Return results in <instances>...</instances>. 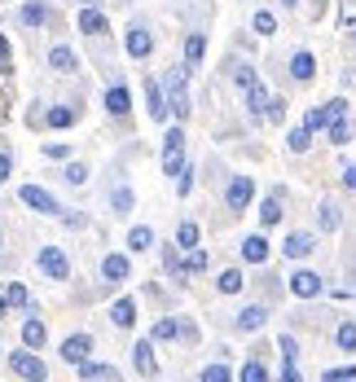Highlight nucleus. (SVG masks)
I'll return each mask as SVG.
<instances>
[{
    "label": "nucleus",
    "instance_id": "obj_19",
    "mask_svg": "<svg viewBox=\"0 0 356 382\" xmlns=\"http://www.w3.org/2000/svg\"><path fill=\"white\" fill-rule=\"evenodd\" d=\"M132 351H137V369H141L145 378H155V373H159V361H155V343H150V339H141Z\"/></svg>",
    "mask_w": 356,
    "mask_h": 382
},
{
    "label": "nucleus",
    "instance_id": "obj_28",
    "mask_svg": "<svg viewBox=\"0 0 356 382\" xmlns=\"http://www.w3.org/2000/svg\"><path fill=\"white\" fill-rule=\"evenodd\" d=\"M238 382H268V369H264V361H260V356H251V361L242 365Z\"/></svg>",
    "mask_w": 356,
    "mask_h": 382
},
{
    "label": "nucleus",
    "instance_id": "obj_16",
    "mask_svg": "<svg viewBox=\"0 0 356 382\" xmlns=\"http://www.w3.org/2000/svg\"><path fill=\"white\" fill-rule=\"evenodd\" d=\"M286 255H290V260H308V255L317 250V238L313 233H290L286 238V246H282Z\"/></svg>",
    "mask_w": 356,
    "mask_h": 382
},
{
    "label": "nucleus",
    "instance_id": "obj_51",
    "mask_svg": "<svg viewBox=\"0 0 356 382\" xmlns=\"http://www.w3.org/2000/svg\"><path fill=\"white\" fill-rule=\"evenodd\" d=\"M0 70H9V40L0 36Z\"/></svg>",
    "mask_w": 356,
    "mask_h": 382
},
{
    "label": "nucleus",
    "instance_id": "obj_47",
    "mask_svg": "<svg viewBox=\"0 0 356 382\" xmlns=\"http://www.w3.org/2000/svg\"><path fill=\"white\" fill-rule=\"evenodd\" d=\"M347 378H356V369L347 365V369H325V378L321 382H347Z\"/></svg>",
    "mask_w": 356,
    "mask_h": 382
},
{
    "label": "nucleus",
    "instance_id": "obj_45",
    "mask_svg": "<svg viewBox=\"0 0 356 382\" xmlns=\"http://www.w3.org/2000/svg\"><path fill=\"white\" fill-rule=\"evenodd\" d=\"M202 268H207V250H189V260H185V272H202Z\"/></svg>",
    "mask_w": 356,
    "mask_h": 382
},
{
    "label": "nucleus",
    "instance_id": "obj_22",
    "mask_svg": "<svg viewBox=\"0 0 356 382\" xmlns=\"http://www.w3.org/2000/svg\"><path fill=\"white\" fill-rule=\"evenodd\" d=\"M260 224H264V228H277V224H282V202H277V193H268V198L260 202Z\"/></svg>",
    "mask_w": 356,
    "mask_h": 382
},
{
    "label": "nucleus",
    "instance_id": "obj_56",
    "mask_svg": "<svg viewBox=\"0 0 356 382\" xmlns=\"http://www.w3.org/2000/svg\"><path fill=\"white\" fill-rule=\"evenodd\" d=\"M286 5H299V0H286Z\"/></svg>",
    "mask_w": 356,
    "mask_h": 382
},
{
    "label": "nucleus",
    "instance_id": "obj_23",
    "mask_svg": "<svg viewBox=\"0 0 356 382\" xmlns=\"http://www.w3.org/2000/svg\"><path fill=\"white\" fill-rule=\"evenodd\" d=\"M44 339H48L44 321L40 317H27V325H22V343H27V347H44Z\"/></svg>",
    "mask_w": 356,
    "mask_h": 382
},
{
    "label": "nucleus",
    "instance_id": "obj_52",
    "mask_svg": "<svg viewBox=\"0 0 356 382\" xmlns=\"http://www.w3.org/2000/svg\"><path fill=\"white\" fill-rule=\"evenodd\" d=\"M44 154H48V159H66L70 149H66V145H44Z\"/></svg>",
    "mask_w": 356,
    "mask_h": 382
},
{
    "label": "nucleus",
    "instance_id": "obj_42",
    "mask_svg": "<svg viewBox=\"0 0 356 382\" xmlns=\"http://www.w3.org/2000/svg\"><path fill=\"white\" fill-rule=\"evenodd\" d=\"M321 228L330 233V228H339V207L335 202H321Z\"/></svg>",
    "mask_w": 356,
    "mask_h": 382
},
{
    "label": "nucleus",
    "instance_id": "obj_2",
    "mask_svg": "<svg viewBox=\"0 0 356 382\" xmlns=\"http://www.w3.org/2000/svg\"><path fill=\"white\" fill-rule=\"evenodd\" d=\"M163 171L167 176L185 171V132H181V127H172V132L163 137Z\"/></svg>",
    "mask_w": 356,
    "mask_h": 382
},
{
    "label": "nucleus",
    "instance_id": "obj_21",
    "mask_svg": "<svg viewBox=\"0 0 356 382\" xmlns=\"http://www.w3.org/2000/svg\"><path fill=\"white\" fill-rule=\"evenodd\" d=\"M110 321H115L119 329H132V325H137V303H132V299H119L115 308H110Z\"/></svg>",
    "mask_w": 356,
    "mask_h": 382
},
{
    "label": "nucleus",
    "instance_id": "obj_36",
    "mask_svg": "<svg viewBox=\"0 0 356 382\" xmlns=\"http://www.w3.org/2000/svg\"><path fill=\"white\" fill-rule=\"evenodd\" d=\"M251 27H256V36H277V18L268 9H260L256 18H251Z\"/></svg>",
    "mask_w": 356,
    "mask_h": 382
},
{
    "label": "nucleus",
    "instance_id": "obj_49",
    "mask_svg": "<svg viewBox=\"0 0 356 382\" xmlns=\"http://www.w3.org/2000/svg\"><path fill=\"white\" fill-rule=\"evenodd\" d=\"M286 119V101H268V123H282Z\"/></svg>",
    "mask_w": 356,
    "mask_h": 382
},
{
    "label": "nucleus",
    "instance_id": "obj_11",
    "mask_svg": "<svg viewBox=\"0 0 356 382\" xmlns=\"http://www.w3.org/2000/svg\"><path fill=\"white\" fill-rule=\"evenodd\" d=\"M277 347H282V382H303L299 378V347H295V339L286 334Z\"/></svg>",
    "mask_w": 356,
    "mask_h": 382
},
{
    "label": "nucleus",
    "instance_id": "obj_24",
    "mask_svg": "<svg viewBox=\"0 0 356 382\" xmlns=\"http://www.w3.org/2000/svg\"><path fill=\"white\" fill-rule=\"evenodd\" d=\"M48 66H53V70H62V75H70V70H80V62H75V53H70L66 44H58L53 53H48Z\"/></svg>",
    "mask_w": 356,
    "mask_h": 382
},
{
    "label": "nucleus",
    "instance_id": "obj_27",
    "mask_svg": "<svg viewBox=\"0 0 356 382\" xmlns=\"http://www.w3.org/2000/svg\"><path fill=\"white\" fill-rule=\"evenodd\" d=\"M202 53H207V36H198V31H194V36L185 40V66H198Z\"/></svg>",
    "mask_w": 356,
    "mask_h": 382
},
{
    "label": "nucleus",
    "instance_id": "obj_39",
    "mask_svg": "<svg viewBox=\"0 0 356 382\" xmlns=\"http://www.w3.org/2000/svg\"><path fill=\"white\" fill-rule=\"evenodd\" d=\"M308 145H313V127H295V132H290V149H295V154H303Z\"/></svg>",
    "mask_w": 356,
    "mask_h": 382
},
{
    "label": "nucleus",
    "instance_id": "obj_25",
    "mask_svg": "<svg viewBox=\"0 0 356 382\" xmlns=\"http://www.w3.org/2000/svg\"><path fill=\"white\" fill-rule=\"evenodd\" d=\"M22 27H40V22H48V5L44 0H31V5H22Z\"/></svg>",
    "mask_w": 356,
    "mask_h": 382
},
{
    "label": "nucleus",
    "instance_id": "obj_44",
    "mask_svg": "<svg viewBox=\"0 0 356 382\" xmlns=\"http://www.w3.org/2000/svg\"><path fill=\"white\" fill-rule=\"evenodd\" d=\"M330 123V106H317L308 119H303V127H313V132H317V127H325Z\"/></svg>",
    "mask_w": 356,
    "mask_h": 382
},
{
    "label": "nucleus",
    "instance_id": "obj_17",
    "mask_svg": "<svg viewBox=\"0 0 356 382\" xmlns=\"http://www.w3.org/2000/svg\"><path fill=\"white\" fill-rule=\"evenodd\" d=\"M80 378L84 382H119L115 365H97V361H80Z\"/></svg>",
    "mask_w": 356,
    "mask_h": 382
},
{
    "label": "nucleus",
    "instance_id": "obj_13",
    "mask_svg": "<svg viewBox=\"0 0 356 382\" xmlns=\"http://www.w3.org/2000/svg\"><path fill=\"white\" fill-rule=\"evenodd\" d=\"M290 75H295V84H313V80H317V58L299 48V53L290 58Z\"/></svg>",
    "mask_w": 356,
    "mask_h": 382
},
{
    "label": "nucleus",
    "instance_id": "obj_46",
    "mask_svg": "<svg viewBox=\"0 0 356 382\" xmlns=\"http://www.w3.org/2000/svg\"><path fill=\"white\" fill-rule=\"evenodd\" d=\"M84 181H88V167L84 163H70L66 167V185H84Z\"/></svg>",
    "mask_w": 356,
    "mask_h": 382
},
{
    "label": "nucleus",
    "instance_id": "obj_48",
    "mask_svg": "<svg viewBox=\"0 0 356 382\" xmlns=\"http://www.w3.org/2000/svg\"><path fill=\"white\" fill-rule=\"evenodd\" d=\"M189 189H194V167H185V171H181V181H176V193H181V198H185Z\"/></svg>",
    "mask_w": 356,
    "mask_h": 382
},
{
    "label": "nucleus",
    "instance_id": "obj_53",
    "mask_svg": "<svg viewBox=\"0 0 356 382\" xmlns=\"http://www.w3.org/2000/svg\"><path fill=\"white\" fill-rule=\"evenodd\" d=\"M343 185H347V189H356V163H352V167L343 171Z\"/></svg>",
    "mask_w": 356,
    "mask_h": 382
},
{
    "label": "nucleus",
    "instance_id": "obj_3",
    "mask_svg": "<svg viewBox=\"0 0 356 382\" xmlns=\"http://www.w3.org/2000/svg\"><path fill=\"white\" fill-rule=\"evenodd\" d=\"M36 264H40V272L48 277V282H66V277H70V260H66L58 246H44L36 255Z\"/></svg>",
    "mask_w": 356,
    "mask_h": 382
},
{
    "label": "nucleus",
    "instance_id": "obj_10",
    "mask_svg": "<svg viewBox=\"0 0 356 382\" xmlns=\"http://www.w3.org/2000/svg\"><path fill=\"white\" fill-rule=\"evenodd\" d=\"M88 351H93V334H70L62 343V361L66 365H80V361H88Z\"/></svg>",
    "mask_w": 356,
    "mask_h": 382
},
{
    "label": "nucleus",
    "instance_id": "obj_57",
    "mask_svg": "<svg viewBox=\"0 0 356 382\" xmlns=\"http://www.w3.org/2000/svg\"><path fill=\"white\" fill-rule=\"evenodd\" d=\"M347 382H356V378H347Z\"/></svg>",
    "mask_w": 356,
    "mask_h": 382
},
{
    "label": "nucleus",
    "instance_id": "obj_6",
    "mask_svg": "<svg viewBox=\"0 0 356 382\" xmlns=\"http://www.w3.org/2000/svg\"><path fill=\"white\" fill-rule=\"evenodd\" d=\"M123 48H128V58H150L155 53V36H150V27H141V22H132L128 36H123Z\"/></svg>",
    "mask_w": 356,
    "mask_h": 382
},
{
    "label": "nucleus",
    "instance_id": "obj_40",
    "mask_svg": "<svg viewBox=\"0 0 356 382\" xmlns=\"http://www.w3.org/2000/svg\"><path fill=\"white\" fill-rule=\"evenodd\" d=\"M110 202H115V211H119V216H128V211H132V189H123V185H119V189L110 193Z\"/></svg>",
    "mask_w": 356,
    "mask_h": 382
},
{
    "label": "nucleus",
    "instance_id": "obj_18",
    "mask_svg": "<svg viewBox=\"0 0 356 382\" xmlns=\"http://www.w3.org/2000/svg\"><path fill=\"white\" fill-rule=\"evenodd\" d=\"M80 31H84V36H106V31H110V22H106V14H101V9L88 5V9L80 14Z\"/></svg>",
    "mask_w": 356,
    "mask_h": 382
},
{
    "label": "nucleus",
    "instance_id": "obj_20",
    "mask_svg": "<svg viewBox=\"0 0 356 382\" xmlns=\"http://www.w3.org/2000/svg\"><path fill=\"white\" fill-rule=\"evenodd\" d=\"M264 321H268V308H242V312H238V321H234V329L251 334V329H260Z\"/></svg>",
    "mask_w": 356,
    "mask_h": 382
},
{
    "label": "nucleus",
    "instance_id": "obj_26",
    "mask_svg": "<svg viewBox=\"0 0 356 382\" xmlns=\"http://www.w3.org/2000/svg\"><path fill=\"white\" fill-rule=\"evenodd\" d=\"M246 106H251V115H256V119H264V115H268V88H264V84L246 88Z\"/></svg>",
    "mask_w": 356,
    "mask_h": 382
},
{
    "label": "nucleus",
    "instance_id": "obj_43",
    "mask_svg": "<svg viewBox=\"0 0 356 382\" xmlns=\"http://www.w3.org/2000/svg\"><path fill=\"white\" fill-rule=\"evenodd\" d=\"M234 84L238 88H256L260 80H256V70H251V66H234Z\"/></svg>",
    "mask_w": 356,
    "mask_h": 382
},
{
    "label": "nucleus",
    "instance_id": "obj_15",
    "mask_svg": "<svg viewBox=\"0 0 356 382\" xmlns=\"http://www.w3.org/2000/svg\"><path fill=\"white\" fill-rule=\"evenodd\" d=\"M242 260H246V264H268V238H264V233H251V238L242 242Z\"/></svg>",
    "mask_w": 356,
    "mask_h": 382
},
{
    "label": "nucleus",
    "instance_id": "obj_5",
    "mask_svg": "<svg viewBox=\"0 0 356 382\" xmlns=\"http://www.w3.org/2000/svg\"><path fill=\"white\" fill-rule=\"evenodd\" d=\"M9 369H14L18 378H27V382H44V378H48L44 361H40V356H31V351H14V356H9Z\"/></svg>",
    "mask_w": 356,
    "mask_h": 382
},
{
    "label": "nucleus",
    "instance_id": "obj_54",
    "mask_svg": "<svg viewBox=\"0 0 356 382\" xmlns=\"http://www.w3.org/2000/svg\"><path fill=\"white\" fill-rule=\"evenodd\" d=\"M9 312V303H5V290H0V317H5Z\"/></svg>",
    "mask_w": 356,
    "mask_h": 382
},
{
    "label": "nucleus",
    "instance_id": "obj_4",
    "mask_svg": "<svg viewBox=\"0 0 356 382\" xmlns=\"http://www.w3.org/2000/svg\"><path fill=\"white\" fill-rule=\"evenodd\" d=\"M22 207H31V211H40V216H62L66 207H58V198L48 193V189H40V185H22Z\"/></svg>",
    "mask_w": 356,
    "mask_h": 382
},
{
    "label": "nucleus",
    "instance_id": "obj_9",
    "mask_svg": "<svg viewBox=\"0 0 356 382\" xmlns=\"http://www.w3.org/2000/svg\"><path fill=\"white\" fill-rule=\"evenodd\" d=\"M145 101H150V119L155 123H163L172 110H167V92H163V84L159 80H145Z\"/></svg>",
    "mask_w": 356,
    "mask_h": 382
},
{
    "label": "nucleus",
    "instance_id": "obj_34",
    "mask_svg": "<svg viewBox=\"0 0 356 382\" xmlns=\"http://www.w3.org/2000/svg\"><path fill=\"white\" fill-rule=\"evenodd\" d=\"M176 246H181V250H194L198 246V224L194 220H185L181 228H176Z\"/></svg>",
    "mask_w": 356,
    "mask_h": 382
},
{
    "label": "nucleus",
    "instance_id": "obj_14",
    "mask_svg": "<svg viewBox=\"0 0 356 382\" xmlns=\"http://www.w3.org/2000/svg\"><path fill=\"white\" fill-rule=\"evenodd\" d=\"M128 272H132L128 255H106V260H101V277H106V282H128Z\"/></svg>",
    "mask_w": 356,
    "mask_h": 382
},
{
    "label": "nucleus",
    "instance_id": "obj_32",
    "mask_svg": "<svg viewBox=\"0 0 356 382\" xmlns=\"http://www.w3.org/2000/svg\"><path fill=\"white\" fill-rule=\"evenodd\" d=\"M176 334H181V325H176L172 317H163L155 329H150V343H167V339H176Z\"/></svg>",
    "mask_w": 356,
    "mask_h": 382
},
{
    "label": "nucleus",
    "instance_id": "obj_29",
    "mask_svg": "<svg viewBox=\"0 0 356 382\" xmlns=\"http://www.w3.org/2000/svg\"><path fill=\"white\" fill-rule=\"evenodd\" d=\"M242 286H246V282H242V272H238V268H224V272H220V282H216L220 295H238Z\"/></svg>",
    "mask_w": 356,
    "mask_h": 382
},
{
    "label": "nucleus",
    "instance_id": "obj_30",
    "mask_svg": "<svg viewBox=\"0 0 356 382\" xmlns=\"http://www.w3.org/2000/svg\"><path fill=\"white\" fill-rule=\"evenodd\" d=\"M325 127H330V141H335V145H347V137H352V123H347V115H335Z\"/></svg>",
    "mask_w": 356,
    "mask_h": 382
},
{
    "label": "nucleus",
    "instance_id": "obj_12",
    "mask_svg": "<svg viewBox=\"0 0 356 382\" xmlns=\"http://www.w3.org/2000/svg\"><path fill=\"white\" fill-rule=\"evenodd\" d=\"M106 110L115 115V119H123L132 110V92H128V84H110L106 88Z\"/></svg>",
    "mask_w": 356,
    "mask_h": 382
},
{
    "label": "nucleus",
    "instance_id": "obj_7",
    "mask_svg": "<svg viewBox=\"0 0 356 382\" xmlns=\"http://www.w3.org/2000/svg\"><path fill=\"white\" fill-rule=\"evenodd\" d=\"M251 193H256V185H251V176H234L229 181V189H224V202H229V211H246V202H251Z\"/></svg>",
    "mask_w": 356,
    "mask_h": 382
},
{
    "label": "nucleus",
    "instance_id": "obj_38",
    "mask_svg": "<svg viewBox=\"0 0 356 382\" xmlns=\"http://www.w3.org/2000/svg\"><path fill=\"white\" fill-rule=\"evenodd\" d=\"M163 268L172 277H185V264H181V255H176V246H163Z\"/></svg>",
    "mask_w": 356,
    "mask_h": 382
},
{
    "label": "nucleus",
    "instance_id": "obj_8",
    "mask_svg": "<svg viewBox=\"0 0 356 382\" xmlns=\"http://www.w3.org/2000/svg\"><path fill=\"white\" fill-rule=\"evenodd\" d=\"M321 290H325V282H321L317 272H308V268H299V272L290 277V295H295V299H317Z\"/></svg>",
    "mask_w": 356,
    "mask_h": 382
},
{
    "label": "nucleus",
    "instance_id": "obj_1",
    "mask_svg": "<svg viewBox=\"0 0 356 382\" xmlns=\"http://www.w3.org/2000/svg\"><path fill=\"white\" fill-rule=\"evenodd\" d=\"M163 84H167V110L176 115V119H189V66L181 62V66H172L167 75H163Z\"/></svg>",
    "mask_w": 356,
    "mask_h": 382
},
{
    "label": "nucleus",
    "instance_id": "obj_50",
    "mask_svg": "<svg viewBox=\"0 0 356 382\" xmlns=\"http://www.w3.org/2000/svg\"><path fill=\"white\" fill-rule=\"evenodd\" d=\"M9 171H14V159H9V154H0V185L9 181Z\"/></svg>",
    "mask_w": 356,
    "mask_h": 382
},
{
    "label": "nucleus",
    "instance_id": "obj_33",
    "mask_svg": "<svg viewBox=\"0 0 356 382\" xmlns=\"http://www.w3.org/2000/svg\"><path fill=\"white\" fill-rule=\"evenodd\" d=\"M75 119H80L75 106H53V110H48V127H70Z\"/></svg>",
    "mask_w": 356,
    "mask_h": 382
},
{
    "label": "nucleus",
    "instance_id": "obj_35",
    "mask_svg": "<svg viewBox=\"0 0 356 382\" xmlns=\"http://www.w3.org/2000/svg\"><path fill=\"white\" fill-rule=\"evenodd\" d=\"M5 303H9V308H27V303H31L27 286H22V282H9V286H5Z\"/></svg>",
    "mask_w": 356,
    "mask_h": 382
},
{
    "label": "nucleus",
    "instance_id": "obj_37",
    "mask_svg": "<svg viewBox=\"0 0 356 382\" xmlns=\"http://www.w3.org/2000/svg\"><path fill=\"white\" fill-rule=\"evenodd\" d=\"M198 382H234V369H229V365H207L198 373Z\"/></svg>",
    "mask_w": 356,
    "mask_h": 382
},
{
    "label": "nucleus",
    "instance_id": "obj_55",
    "mask_svg": "<svg viewBox=\"0 0 356 382\" xmlns=\"http://www.w3.org/2000/svg\"><path fill=\"white\" fill-rule=\"evenodd\" d=\"M84 5H97V0H84Z\"/></svg>",
    "mask_w": 356,
    "mask_h": 382
},
{
    "label": "nucleus",
    "instance_id": "obj_31",
    "mask_svg": "<svg viewBox=\"0 0 356 382\" xmlns=\"http://www.w3.org/2000/svg\"><path fill=\"white\" fill-rule=\"evenodd\" d=\"M155 246V228H145V224H137L132 233H128V250H150Z\"/></svg>",
    "mask_w": 356,
    "mask_h": 382
},
{
    "label": "nucleus",
    "instance_id": "obj_41",
    "mask_svg": "<svg viewBox=\"0 0 356 382\" xmlns=\"http://www.w3.org/2000/svg\"><path fill=\"white\" fill-rule=\"evenodd\" d=\"M335 339H339V347H343V351H356V325H352V321H343Z\"/></svg>",
    "mask_w": 356,
    "mask_h": 382
}]
</instances>
